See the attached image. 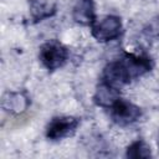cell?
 <instances>
[{
	"mask_svg": "<svg viewBox=\"0 0 159 159\" xmlns=\"http://www.w3.org/2000/svg\"><path fill=\"white\" fill-rule=\"evenodd\" d=\"M80 125V120L72 116H60L53 117L47 127H46V137L51 140H60L72 135L77 127Z\"/></svg>",
	"mask_w": 159,
	"mask_h": 159,
	"instance_id": "obj_4",
	"label": "cell"
},
{
	"mask_svg": "<svg viewBox=\"0 0 159 159\" xmlns=\"http://www.w3.org/2000/svg\"><path fill=\"white\" fill-rule=\"evenodd\" d=\"M72 17L77 24L91 26L96 21L94 1L93 0H77L72 10Z\"/></svg>",
	"mask_w": 159,
	"mask_h": 159,
	"instance_id": "obj_5",
	"label": "cell"
},
{
	"mask_svg": "<svg viewBox=\"0 0 159 159\" xmlns=\"http://www.w3.org/2000/svg\"><path fill=\"white\" fill-rule=\"evenodd\" d=\"M118 98H119V89L102 81L97 86V89L93 97L96 104L104 108H109Z\"/></svg>",
	"mask_w": 159,
	"mask_h": 159,
	"instance_id": "obj_7",
	"label": "cell"
},
{
	"mask_svg": "<svg viewBox=\"0 0 159 159\" xmlns=\"http://www.w3.org/2000/svg\"><path fill=\"white\" fill-rule=\"evenodd\" d=\"M29 103L30 101L26 94L21 92H11L7 93V97H4L2 107L5 111L11 113H21L27 108Z\"/></svg>",
	"mask_w": 159,
	"mask_h": 159,
	"instance_id": "obj_8",
	"label": "cell"
},
{
	"mask_svg": "<svg viewBox=\"0 0 159 159\" xmlns=\"http://www.w3.org/2000/svg\"><path fill=\"white\" fill-rule=\"evenodd\" d=\"M122 21L116 15H107L91 25L92 36L99 42L113 41L122 34Z\"/></svg>",
	"mask_w": 159,
	"mask_h": 159,
	"instance_id": "obj_2",
	"label": "cell"
},
{
	"mask_svg": "<svg viewBox=\"0 0 159 159\" xmlns=\"http://www.w3.org/2000/svg\"><path fill=\"white\" fill-rule=\"evenodd\" d=\"M58 0H30V15L35 21L51 17L57 9Z\"/></svg>",
	"mask_w": 159,
	"mask_h": 159,
	"instance_id": "obj_6",
	"label": "cell"
},
{
	"mask_svg": "<svg viewBox=\"0 0 159 159\" xmlns=\"http://www.w3.org/2000/svg\"><path fill=\"white\" fill-rule=\"evenodd\" d=\"M39 57L41 63L48 71H55L66 63L68 58V50L60 41L50 40L41 45Z\"/></svg>",
	"mask_w": 159,
	"mask_h": 159,
	"instance_id": "obj_1",
	"label": "cell"
},
{
	"mask_svg": "<svg viewBox=\"0 0 159 159\" xmlns=\"http://www.w3.org/2000/svg\"><path fill=\"white\" fill-rule=\"evenodd\" d=\"M158 144H159V137H158Z\"/></svg>",
	"mask_w": 159,
	"mask_h": 159,
	"instance_id": "obj_10",
	"label": "cell"
},
{
	"mask_svg": "<svg viewBox=\"0 0 159 159\" xmlns=\"http://www.w3.org/2000/svg\"><path fill=\"white\" fill-rule=\"evenodd\" d=\"M108 109H109L111 118L113 119V122L119 125L132 124V123L137 122L142 116V111L138 106H135L134 103L128 102L120 97Z\"/></svg>",
	"mask_w": 159,
	"mask_h": 159,
	"instance_id": "obj_3",
	"label": "cell"
},
{
	"mask_svg": "<svg viewBox=\"0 0 159 159\" xmlns=\"http://www.w3.org/2000/svg\"><path fill=\"white\" fill-rule=\"evenodd\" d=\"M125 155L128 158H149L152 157V152H150V147L144 142V140H135L133 142L128 148H127V153Z\"/></svg>",
	"mask_w": 159,
	"mask_h": 159,
	"instance_id": "obj_9",
	"label": "cell"
}]
</instances>
